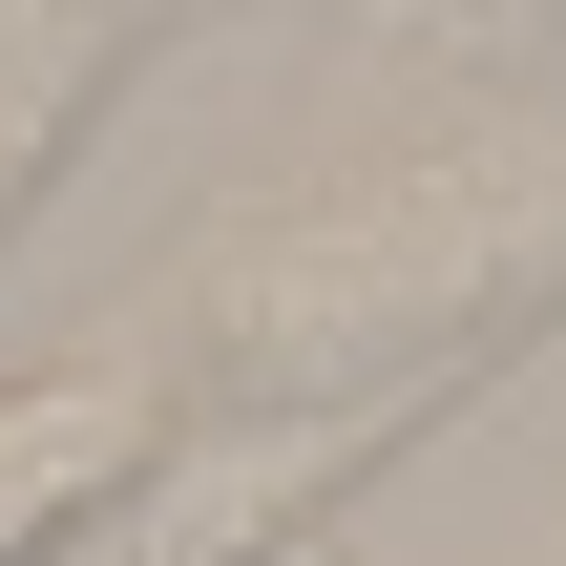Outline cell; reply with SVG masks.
<instances>
[{"label": "cell", "mask_w": 566, "mask_h": 566, "mask_svg": "<svg viewBox=\"0 0 566 566\" xmlns=\"http://www.w3.org/2000/svg\"><path fill=\"white\" fill-rule=\"evenodd\" d=\"M147 378H21L0 399V566H42V546H84L126 483H147Z\"/></svg>", "instance_id": "6da1fadb"}]
</instances>
